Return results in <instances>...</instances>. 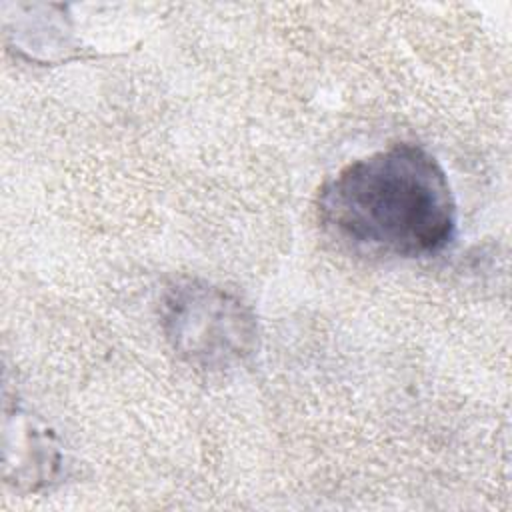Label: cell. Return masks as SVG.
<instances>
[{"instance_id":"cell-1","label":"cell","mask_w":512,"mask_h":512,"mask_svg":"<svg viewBox=\"0 0 512 512\" xmlns=\"http://www.w3.org/2000/svg\"><path fill=\"white\" fill-rule=\"evenodd\" d=\"M316 210L336 240L374 256H436L456 232L446 172L428 150L410 142L340 168L322 184Z\"/></svg>"},{"instance_id":"cell-2","label":"cell","mask_w":512,"mask_h":512,"mask_svg":"<svg viewBox=\"0 0 512 512\" xmlns=\"http://www.w3.org/2000/svg\"><path fill=\"white\" fill-rule=\"evenodd\" d=\"M162 330L190 366L224 370L242 364L256 346V318L232 292L204 280H176L162 296Z\"/></svg>"}]
</instances>
